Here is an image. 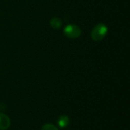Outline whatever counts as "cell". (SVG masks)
Here are the masks:
<instances>
[{
	"mask_svg": "<svg viewBox=\"0 0 130 130\" xmlns=\"http://www.w3.org/2000/svg\"><path fill=\"white\" fill-rule=\"evenodd\" d=\"M64 34L69 38L75 39L80 37L82 30L78 26L71 24L66 26V27L64 28Z\"/></svg>",
	"mask_w": 130,
	"mask_h": 130,
	"instance_id": "2",
	"label": "cell"
},
{
	"mask_svg": "<svg viewBox=\"0 0 130 130\" xmlns=\"http://www.w3.org/2000/svg\"><path fill=\"white\" fill-rule=\"evenodd\" d=\"M62 21L59 18H56V17H54L53 18L50 19V25L52 28L55 29V30H58L61 27H62Z\"/></svg>",
	"mask_w": 130,
	"mask_h": 130,
	"instance_id": "5",
	"label": "cell"
},
{
	"mask_svg": "<svg viewBox=\"0 0 130 130\" xmlns=\"http://www.w3.org/2000/svg\"><path fill=\"white\" fill-rule=\"evenodd\" d=\"M107 31L108 27L106 24L103 23L98 24L96 26H94L91 32V39L94 41H101L106 37Z\"/></svg>",
	"mask_w": 130,
	"mask_h": 130,
	"instance_id": "1",
	"label": "cell"
},
{
	"mask_svg": "<svg viewBox=\"0 0 130 130\" xmlns=\"http://www.w3.org/2000/svg\"><path fill=\"white\" fill-rule=\"evenodd\" d=\"M11 125V121L9 117L3 113H0V130H7Z\"/></svg>",
	"mask_w": 130,
	"mask_h": 130,
	"instance_id": "3",
	"label": "cell"
},
{
	"mask_svg": "<svg viewBox=\"0 0 130 130\" xmlns=\"http://www.w3.org/2000/svg\"><path fill=\"white\" fill-rule=\"evenodd\" d=\"M69 123H70L69 118L66 115H62L57 120V124L62 129H64V128L67 127L69 126Z\"/></svg>",
	"mask_w": 130,
	"mask_h": 130,
	"instance_id": "4",
	"label": "cell"
},
{
	"mask_svg": "<svg viewBox=\"0 0 130 130\" xmlns=\"http://www.w3.org/2000/svg\"><path fill=\"white\" fill-rule=\"evenodd\" d=\"M41 130H59L57 129L56 126H55L53 124H50V123H47V124H45L43 127H42V129Z\"/></svg>",
	"mask_w": 130,
	"mask_h": 130,
	"instance_id": "6",
	"label": "cell"
}]
</instances>
